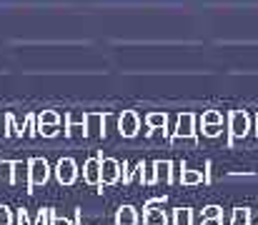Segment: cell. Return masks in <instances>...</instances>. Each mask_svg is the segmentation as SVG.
<instances>
[{
  "instance_id": "6da1fadb",
  "label": "cell",
  "mask_w": 258,
  "mask_h": 225,
  "mask_svg": "<svg viewBox=\"0 0 258 225\" xmlns=\"http://www.w3.org/2000/svg\"><path fill=\"white\" fill-rule=\"evenodd\" d=\"M48 178H50V165H48L43 158H33V160H30V183H28V188L45 185Z\"/></svg>"
},
{
  "instance_id": "7a4b0ae2",
  "label": "cell",
  "mask_w": 258,
  "mask_h": 225,
  "mask_svg": "<svg viewBox=\"0 0 258 225\" xmlns=\"http://www.w3.org/2000/svg\"><path fill=\"white\" fill-rule=\"evenodd\" d=\"M55 175H58V183L60 185H73L76 178H78V165L73 158H60L58 168H55Z\"/></svg>"
},
{
  "instance_id": "3957f363",
  "label": "cell",
  "mask_w": 258,
  "mask_h": 225,
  "mask_svg": "<svg viewBox=\"0 0 258 225\" xmlns=\"http://www.w3.org/2000/svg\"><path fill=\"white\" fill-rule=\"evenodd\" d=\"M83 180L88 185H103V158L93 155L83 168Z\"/></svg>"
},
{
  "instance_id": "277c9868",
  "label": "cell",
  "mask_w": 258,
  "mask_h": 225,
  "mask_svg": "<svg viewBox=\"0 0 258 225\" xmlns=\"http://www.w3.org/2000/svg\"><path fill=\"white\" fill-rule=\"evenodd\" d=\"M156 205H163V200H151L143 210V223L146 225H168V220H166V213L163 210H156Z\"/></svg>"
},
{
  "instance_id": "5b68a950",
  "label": "cell",
  "mask_w": 258,
  "mask_h": 225,
  "mask_svg": "<svg viewBox=\"0 0 258 225\" xmlns=\"http://www.w3.org/2000/svg\"><path fill=\"white\" fill-rule=\"evenodd\" d=\"M118 128H120V135L133 138V135L138 133V115H136L133 110H125V113L120 115V120H118Z\"/></svg>"
},
{
  "instance_id": "8992f818",
  "label": "cell",
  "mask_w": 258,
  "mask_h": 225,
  "mask_svg": "<svg viewBox=\"0 0 258 225\" xmlns=\"http://www.w3.org/2000/svg\"><path fill=\"white\" fill-rule=\"evenodd\" d=\"M120 178V163L113 158H103V185H113Z\"/></svg>"
},
{
  "instance_id": "52a82bcc",
  "label": "cell",
  "mask_w": 258,
  "mask_h": 225,
  "mask_svg": "<svg viewBox=\"0 0 258 225\" xmlns=\"http://www.w3.org/2000/svg\"><path fill=\"white\" fill-rule=\"evenodd\" d=\"M103 123H105V115H100V113H88L86 115V133L88 135H100L103 130Z\"/></svg>"
},
{
  "instance_id": "ba28073f",
  "label": "cell",
  "mask_w": 258,
  "mask_h": 225,
  "mask_svg": "<svg viewBox=\"0 0 258 225\" xmlns=\"http://www.w3.org/2000/svg\"><path fill=\"white\" fill-rule=\"evenodd\" d=\"M136 223H138L136 208H131V205L118 208V213H115V225H136Z\"/></svg>"
},
{
  "instance_id": "9c48e42d",
  "label": "cell",
  "mask_w": 258,
  "mask_h": 225,
  "mask_svg": "<svg viewBox=\"0 0 258 225\" xmlns=\"http://www.w3.org/2000/svg\"><path fill=\"white\" fill-rule=\"evenodd\" d=\"M23 180L30 183V163L18 160V163H13V183H23Z\"/></svg>"
},
{
  "instance_id": "30bf717a",
  "label": "cell",
  "mask_w": 258,
  "mask_h": 225,
  "mask_svg": "<svg viewBox=\"0 0 258 225\" xmlns=\"http://www.w3.org/2000/svg\"><path fill=\"white\" fill-rule=\"evenodd\" d=\"M13 183V163L3 160L0 163V185H10Z\"/></svg>"
},
{
  "instance_id": "8fae6325",
  "label": "cell",
  "mask_w": 258,
  "mask_h": 225,
  "mask_svg": "<svg viewBox=\"0 0 258 225\" xmlns=\"http://www.w3.org/2000/svg\"><path fill=\"white\" fill-rule=\"evenodd\" d=\"M156 180H171V163H156Z\"/></svg>"
},
{
  "instance_id": "7c38bea8",
  "label": "cell",
  "mask_w": 258,
  "mask_h": 225,
  "mask_svg": "<svg viewBox=\"0 0 258 225\" xmlns=\"http://www.w3.org/2000/svg\"><path fill=\"white\" fill-rule=\"evenodd\" d=\"M58 113H50V110H45V113H40V118H38V123L40 125H58Z\"/></svg>"
},
{
  "instance_id": "4fadbf2b",
  "label": "cell",
  "mask_w": 258,
  "mask_h": 225,
  "mask_svg": "<svg viewBox=\"0 0 258 225\" xmlns=\"http://www.w3.org/2000/svg\"><path fill=\"white\" fill-rule=\"evenodd\" d=\"M233 133H236V135L246 133V115H241V113L233 115Z\"/></svg>"
},
{
  "instance_id": "5bb4252c",
  "label": "cell",
  "mask_w": 258,
  "mask_h": 225,
  "mask_svg": "<svg viewBox=\"0 0 258 225\" xmlns=\"http://www.w3.org/2000/svg\"><path fill=\"white\" fill-rule=\"evenodd\" d=\"M190 123H193V118H190V115H183V118H180V125H178V135H193Z\"/></svg>"
},
{
  "instance_id": "9a60e30c",
  "label": "cell",
  "mask_w": 258,
  "mask_h": 225,
  "mask_svg": "<svg viewBox=\"0 0 258 225\" xmlns=\"http://www.w3.org/2000/svg\"><path fill=\"white\" fill-rule=\"evenodd\" d=\"M175 225H190V210H185V208L175 210Z\"/></svg>"
},
{
  "instance_id": "2e32d148",
  "label": "cell",
  "mask_w": 258,
  "mask_h": 225,
  "mask_svg": "<svg viewBox=\"0 0 258 225\" xmlns=\"http://www.w3.org/2000/svg\"><path fill=\"white\" fill-rule=\"evenodd\" d=\"M233 225H248V210L246 208H238L233 213Z\"/></svg>"
},
{
  "instance_id": "e0dca14e",
  "label": "cell",
  "mask_w": 258,
  "mask_h": 225,
  "mask_svg": "<svg viewBox=\"0 0 258 225\" xmlns=\"http://www.w3.org/2000/svg\"><path fill=\"white\" fill-rule=\"evenodd\" d=\"M203 218H206V220H218V218H221V208H216V205H208V208L203 210Z\"/></svg>"
},
{
  "instance_id": "ac0fdd59",
  "label": "cell",
  "mask_w": 258,
  "mask_h": 225,
  "mask_svg": "<svg viewBox=\"0 0 258 225\" xmlns=\"http://www.w3.org/2000/svg\"><path fill=\"white\" fill-rule=\"evenodd\" d=\"M148 125H151V128H161V125H166V115H158V113L148 115Z\"/></svg>"
},
{
  "instance_id": "d6986e66",
  "label": "cell",
  "mask_w": 258,
  "mask_h": 225,
  "mask_svg": "<svg viewBox=\"0 0 258 225\" xmlns=\"http://www.w3.org/2000/svg\"><path fill=\"white\" fill-rule=\"evenodd\" d=\"M183 183H185V185H193V183H201V173H193V170H188V173H183Z\"/></svg>"
},
{
  "instance_id": "ffe728a7",
  "label": "cell",
  "mask_w": 258,
  "mask_h": 225,
  "mask_svg": "<svg viewBox=\"0 0 258 225\" xmlns=\"http://www.w3.org/2000/svg\"><path fill=\"white\" fill-rule=\"evenodd\" d=\"M0 225H13V215L5 205H0Z\"/></svg>"
},
{
  "instance_id": "44dd1931",
  "label": "cell",
  "mask_w": 258,
  "mask_h": 225,
  "mask_svg": "<svg viewBox=\"0 0 258 225\" xmlns=\"http://www.w3.org/2000/svg\"><path fill=\"white\" fill-rule=\"evenodd\" d=\"M40 135H45V138H53L55 133H58V128L55 125H40V130H38Z\"/></svg>"
},
{
  "instance_id": "7402d4cb",
  "label": "cell",
  "mask_w": 258,
  "mask_h": 225,
  "mask_svg": "<svg viewBox=\"0 0 258 225\" xmlns=\"http://www.w3.org/2000/svg\"><path fill=\"white\" fill-rule=\"evenodd\" d=\"M50 225H71V220H66V218H60V215H55L50 210Z\"/></svg>"
},
{
  "instance_id": "603a6c76",
  "label": "cell",
  "mask_w": 258,
  "mask_h": 225,
  "mask_svg": "<svg viewBox=\"0 0 258 225\" xmlns=\"http://www.w3.org/2000/svg\"><path fill=\"white\" fill-rule=\"evenodd\" d=\"M203 225H221V220H206Z\"/></svg>"
},
{
  "instance_id": "cb8c5ba5",
  "label": "cell",
  "mask_w": 258,
  "mask_h": 225,
  "mask_svg": "<svg viewBox=\"0 0 258 225\" xmlns=\"http://www.w3.org/2000/svg\"><path fill=\"white\" fill-rule=\"evenodd\" d=\"M3 123H5V120H3V115H0V133H3Z\"/></svg>"
}]
</instances>
